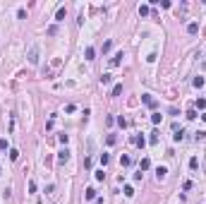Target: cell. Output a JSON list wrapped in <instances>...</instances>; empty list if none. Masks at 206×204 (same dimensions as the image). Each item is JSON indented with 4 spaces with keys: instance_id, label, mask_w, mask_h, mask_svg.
<instances>
[{
    "instance_id": "1",
    "label": "cell",
    "mask_w": 206,
    "mask_h": 204,
    "mask_svg": "<svg viewBox=\"0 0 206 204\" xmlns=\"http://www.w3.org/2000/svg\"><path fill=\"white\" fill-rule=\"evenodd\" d=\"M27 58H29V63H31V65H38V46H36V43L29 48V55Z\"/></svg>"
},
{
    "instance_id": "2",
    "label": "cell",
    "mask_w": 206,
    "mask_h": 204,
    "mask_svg": "<svg viewBox=\"0 0 206 204\" xmlns=\"http://www.w3.org/2000/svg\"><path fill=\"white\" fill-rule=\"evenodd\" d=\"M142 101L146 103V106H149V108H156V99H153L151 94H144V96H142Z\"/></svg>"
},
{
    "instance_id": "3",
    "label": "cell",
    "mask_w": 206,
    "mask_h": 204,
    "mask_svg": "<svg viewBox=\"0 0 206 204\" xmlns=\"http://www.w3.org/2000/svg\"><path fill=\"white\" fill-rule=\"evenodd\" d=\"M165 175H168V168H165V166L156 168V178H158V180H165Z\"/></svg>"
},
{
    "instance_id": "4",
    "label": "cell",
    "mask_w": 206,
    "mask_h": 204,
    "mask_svg": "<svg viewBox=\"0 0 206 204\" xmlns=\"http://www.w3.org/2000/svg\"><path fill=\"white\" fill-rule=\"evenodd\" d=\"M58 161H60V163H67V161H70V151H67V149H63V151L58 154Z\"/></svg>"
},
{
    "instance_id": "5",
    "label": "cell",
    "mask_w": 206,
    "mask_h": 204,
    "mask_svg": "<svg viewBox=\"0 0 206 204\" xmlns=\"http://www.w3.org/2000/svg\"><path fill=\"white\" fill-rule=\"evenodd\" d=\"M197 31H199V22H189V24H187V34H192V36H194Z\"/></svg>"
},
{
    "instance_id": "6",
    "label": "cell",
    "mask_w": 206,
    "mask_h": 204,
    "mask_svg": "<svg viewBox=\"0 0 206 204\" xmlns=\"http://www.w3.org/2000/svg\"><path fill=\"white\" fill-rule=\"evenodd\" d=\"M120 166H132V156L122 154V156H120Z\"/></svg>"
},
{
    "instance_id": "7",
    "label": "cell",
    "mask_w": 206,
    "mask_h": 204,
    "mask_svg": "<svg viewBox=\"0 0 206 204\" xmlns=\"http://www.w3.org/2000/svg\"><path fill=\"white\" fill-rule=\"evenodd\" d=\"M84 199H96V190H94V187H86V192H84Z\"/></svg>"
},
{
    "instance_id": "8",
    "label": "cell",
    "mask_w": 206,
    "mask_h": 204,
    "mask_svg": "<svg viewBox=\"0 0 206 204\" xmlns=\"http://www.w3.org/2000/svg\"><path fill=\"white\" fill-rule=\"evenodd\" d=\"M99 82L103 84V86H106V84H110V82H113V74H108V72H106V74H101V79H99Z\"/></svg>"
},
{
    "instance_id": "9",
    "label": "cell",
    "mask_w": 206,
    "mask_h": 204,
    "mask_svg": "<svg viewBox=\"0 0 206 204\" xmlns=\"http://www.w3.org/2000/svg\"><path fill=\"white\" fill-rule=\"evenodd\" d=\"M65 15H67V10H65V7H58V12H55V19H58V22H63Z\"/></svg>"
},
{
    "instance_id": "10",
    "label": "cell",
    "mask_w": 206,
    "mask_h": 204,
    "mask_svg": "<svg viewBox=\"0 0 206 204\" xmlns=\"http://www.w3.org/2000/svg\"><path fill=\"white\" fill-rule=\"evenodd\" d=\"M192 84H194L197 89H201V86H204V84H206V79H204V77H201V74H199V77H194V82H192Z\"/></svg>"
},
{
    "instance_id": "11",
    "label": "cell",
    "mask_w": 206,
    "mask_h": 204,
    "mask_svg": "<svg viewBox=\"0 0 206 204\" xmlns=\"http://www.w3.org/2000/svg\"><path fill=\"white\" fill-rule=\"evenodd\" d=\"M132 144H137V147H144V144H146V139L139 137V135H134V137H132Z\"/></svg>"
},
{
    "instance_id": "12",
    "label": "cell",
    "mask_w": 206,
    "mask_h": 204,
    "mask_svg": "<svg viewBox=\"0 0 206 204\" xmlns=\"http://www.w3.org/2000/svg\"><path fill=\"white\" fill-rule=\"evenodd\" d=\"M151 168V161L149 158H142V163H139V171H149Z\"/></svg>"
},
{
    "instance_id": "13",
    "label": "cell",
    "mask_w": 206,
    "mask_h": 204,
    "mask_svg": "<svg viewBox=\"0 0 206 204\" xmlns=\"http://www.w3.org/2000/svg\"><path fill=\"white\" fill-rule=\"evenodd\" d=\"M194 106H197L194 111H204V108H206V99H197V103H194Z\"/></svg>"
},
{
    "instance_id": "14",
    "label": "cell",
    "mask_w": 206,
    "mask_h": 204,
    "mask_svg": "<svg viewBox=\"0 0 206 204\" xmlns=\"http://www.w3.org/2000/svg\"><path fill=\"white\" fill-rule=\"evenodd\" d=\"M84 60H94V55H96V51H94V48H86V51H84Z\"/></svg>"
},
{
    "instance_id": "15",
    "label": "cell",
    "mask_w": 206,
    "mask_h": 204,
    "mask_svg": "<svg viewBox=\"0 0 206 204\" xmlns=\"http://www.w3.org/2000/svg\"><path fill=\"white\" fill-rule=\"evenodd\" d=\"M161 120H163L161 113H153V115H151V122H153V125H161Z\"/></svg>"
},
{
    "instance_id": "16",
    "label": "cell",
    "mask_w": 206,
    "mask_h": 204,
    "mask_svg": "<svg viewBox=\"0 0 206 204\" xmlns=\"http://www.w3.org/2000/svg\"><path fill=\"white\" fill-rule=\"evenodd\" d=\"M120 94H122V84H115L113 91H110V96H120Z\"/></svg>"
},
{
    "instance_id": "17",
    "label": "cell",
    "mask_w": 206,
    "mask_h": 204,
    "mask_svg": "<svg viewBox=\"0 0 206 204\" xmlns=\"http://www.w3.org/2000/svg\"><path fill=\"white\" fill-rule=\"evenodd\" d=\"M189 168H192V171H197V168H199V158H197V156L189 158Z\"/></svg>"
},
{
    "instance_id": "18",
    "label": "cell",
    "mask_w": 206,
    "mask_h": 204,
    "mask_svg": "<svg viewBox=\"0 0 206 204\" xmlns=\"http://www.w3.org/2000/svg\"><path fill=\"white\" fill-rule=\"evenodd\" d=\"M149 12H151V10H149V5H139V15H142V17H146Z\"/></svg>"
},
{
    "instance_id": "19",
    "label": "cell",
    "mask_w": 206,
    "mask_h": 204,
    "mask_svg": "<svg viewBox=\"0 0 206 204\" xmlns=\"http://www.w3.org/2000/svg\"><path fill=\"white\" fill-rule=\"evenodd\" d=\"M122 58H125L122 53H117V55L113 58V60H110V65H113V67H115V65H120V60H122Z\"/></svg>"
},
{
    "instance_id": "20",
    "label": "cell",
    "mask_w": 206,
    "mask_h": 204,
    "mask_svg": "<svg viewBox=\"0 0 206 204\" xmlns=\"http://www.w3.org/2000/svg\"><path fill=\"white\" fill-rule=\"evenodd\" d=\"M182 137H185V132H182V127H180V130L173 135V139H175V142H182Z\"/></svg>"
},
{
    "instance_id": "21",
    "label": "cell",
    "mask_w": 206,
    "mask_h": 204,
    "mask_svg": "<svg viewBox=\"0 0 206 204\" xmlns=\"http://www.w3.org/2000/svg\"><path fill=\"white\" fill-rule=\"evenodd\" d=\"M10 158H12V161H17V158H19V151H17V149H10Z\"/></svg>"
},
{
    "instance_id": "22",
    "label": "cell",
    "mask_w": 206,
    "mask_h": 204,
    "mask_svg": "<svg viewBox=\"0 0 206 204\" xmlns=\"http://www.w3.org/2000/svg\"><path fill=\"white\" fill-rule=\"evenodd\" d=\"M17 17H19V19H27V10L19 7V10H17Z\"/></svg>"
},
{
    "instance_id": "23",
    "label": "cell",
    "mask_w": 206,
    "mask_h": 204,
    "mask_svg": "<svg viewBox=\"0 0 206 204\" xmlns=\"http://www.w3.org/2000/svg\"><path fill=\"white\" fill-rule=\"evenodd\" d=\"M108 161H110V156H108V154H101V166H106Z\"/></svg>"
},
{
    "instance_id": "24",
    "label": "cell",
    "mask_w": 206,
    "mask_h": 204,
    "mask_svg": "<svg viewBox=\"0 0 206 204\" xmlns=\"http://www.w3.org/2000/svg\"><path fill=\"white\" fill-rule=\"evenodd\" d=\"M125 195H127V197H132V195H134V187H129V185H125Z\"/></svg>"
},
{
    "instance_id": "25",
    "label": "cell",
    "mask_w": 206,
    "mask_h": 204,
    "mask_svg": "<svg viewBox=\"0 0 206 204\" xmlns=\"http://www.w3.org/2000/svg\"><path fill=\"white\" fill-rule=\"evenodd\" d=\"M115 122H117V125H120V127H125V125H127V120H125V118H122V115H120V118H115Z\"/></svg>"
},
{
    "instance_id": "26",
    "label": "cell",
    "mask_w": 206,
    "mask_h": 204,
    "mask_svg": "<svg viewBox=\"0 0 206 204\" xmlns=\"http://www.w3.org/2000/svg\"><path fill=\"white\" fill-rule=\"evenodd\" d=\"M110 48H113V41H106V43H103V53H108Z\"/></svg>"
},
{
    "instance_id": "27",
    "label": "cell",
    "mask_w": 206,
    "mask_h": 204,
    "mask_svg": "<svg viewBox=\"0 0 206 204\" xmlns=\"http://www.w3.org/2000/svg\"><path fill=\"white\" fill-rule=\"evenodd\" d=\"M187 118H189V120H194V118H197V111H194V108H192V111H187Z\"/></svg>"
},
{
    "instance_id": "28",
    "label": "cell",
    "mask_w": 206,
    "mask_h": 204,
    "mask_svg": "<svg viewBox=\"0 0 206 204\" xmlns=\"http://www.w3.org/2000/svg\"><path fill=\"white\" fill-rule=\"evenodd\" d=\"M149 142H151V144H156V142H158V132H151V139H149Z\"/></svg>"
},
{
    "instance_id": "29",
    "label": "cell",
    "mask_w": 206,
    "mask_h": 204,
    "mask_svg": "<svg viewBox=\"0 0 206 204\" xmlns=\"http://www.w3.org/2000/svg\"><path fill=\"white\" fill-rule=\"evenodd\" d=\"M7 149V139H0V151H5Z\"/></svg>"
},
{
    "instance_id": "30",
    "label": "cell",
    "mask_w": 206,
    "mask_h": 204,
    "mask_svg": "<svg viewBox=\"0 0 206 204\" xmlns=\"http://www.w3.org/2000/svg\"><path fill=\"white\" fill-rule=\"evenodd\" d=\"M201 120H204V122H206V113H201Z\"/></svg>"
}]
</instances>
